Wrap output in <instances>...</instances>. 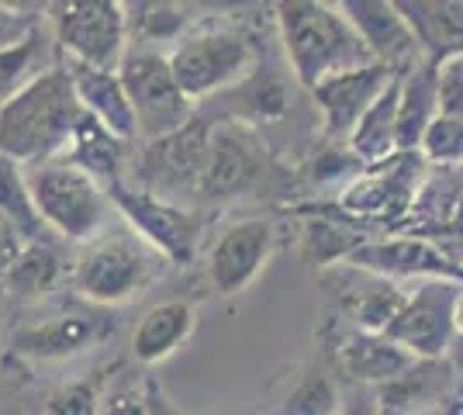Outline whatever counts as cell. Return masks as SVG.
<instances>
[{
    "instance_id": "6da1fadb",
    "label": "cell",
    "mask_w": 463,
    "mask_h": 415,
    "mask_svg": "<svg viewBox=\"0 0 463 415\" xmlns=\"http://www.w3.org/2000/svg\"><path fill=\"white\" fill-rule=\"evenodd\" d=\"M80 115L83 108L70 66L66 60H56L0 108V156L21 166L52 163L66 153Z\"/></svg>"
},
{
    "instance_id": "7a4b0ae2",
    "label": "cell",
    "mask_w": 463,
    "mask_h": 415,
    "mask_svg": "<svg viewBox=\"0 0 463 415\" xmlns=\"http://www.w3.org/2000/svg\"><path fill=\"white\" fill-rule=\"evenodd\" d=\"M273 21L280 32V49L288 56L290 73L305 90L328 77L373 66L370 49L339 4L280 0L273 7Z\"/></svg>"
},
{
    "instance_id": "3957f363",
    "label": "cell",
    "mask_w": 463,
    "mask_h": 415,
    "mask_svg": "<svg viewBox=\"0 0 463 415\" xmlns=\"http://www.w3.org/2000/svg\"><path fill=\"white\" fill-rule=\"evenodd\" d=\"M166 60L180 90L197 104L232 94L256 73V42L235 24L197 21L194 32L166 52Z\"/></svg>"
},
{
    "instance_id": "277c9868",
    "label": "cell",
    "mask_w": 463,
    "mask_h": 415,
    "mask_svg": "<svg viewBox=\"0 0 463 415\" xmlns=\"http://www.w3.org/2000/svg\"><path fill=\"white\" fill-rule=\"evenodd\" d=\"M24 180H28V191H32L42 222L49 225L52 236L87 246L104 229H111L115 212H111L108 191L87 174H80L77 166H70L62 159L24 166Z\"/></svg>"
},
{
    "instance_id": "5b68a950",
    "label": "cell",
    "mask_w": 463,
    "mask_h": 415,
    "mask_svg": "<svg viewBox=\"0 0 463 415\" xmlns=\"http://www.w3.org/2000/svg\"><path fill=\"white\" fill-rule=\"evenodd\" d=\"M159 259L163 257L149 250L128 225L104 229L94 242L83 246V253L73 263V284L80 297L94 305H125L153 284Z\"/></svg>"
},
{
    "instance_id": "8992f818",
    "label": "cell",
    "mask_w": 463,
    "mask_h": 415,
    "mask_svg": "<svg viewBox=\"0 0 463 415\" xmlns=\"http://www.w3.org/2000/svg\"><path fill=\"white\" fill-rule=\"evenodd\" d=\"M59 56L77 66L118 73L128 52V18L118 0H62L45 4Z\"/></svg>"
},
{
    "instance_id": "52a82bcc",
    "label": "cell",
    "mask_w": 463,
    "mask_h": 415,
    "mask_svg": "<svg viewBox=\"0 0 463 415\" xmlns=\"http://www.w3.org/2000/svg\"><path fill=\"white\" fill-rule=\"evenodd\" d=\"M118 80H121L125 98L132 104L138 142L174 136L187 121L197 118V104L180 90L174 70H170V60L159 49L128 45L125 60L118 66Z\"/></svg>"
},
{
    "instance_id": "ba28073f",
    "label": "cell",
    "mask_w": 463,
    "mask_h": 415,
    "mask_svg": "<svg viewBox=\"0 0 463 415\" xmlns=\"http://www.w3.org/2000/svg\"><path fill=\"white\" fill-rule=\"evenodd\" d=\"M108 201H111V212L163 259H170L176 267H187L194 259L197 242H201V229H204V222L194 208L156 198L128 180L111 184Z\"/></svg>"
},
{
    "instance_id": "9c48e42d",
    "label": "cell",
    "mask_w": 463,
    "mask_h": 415,
    "mask_svg": "<svg viewBox=\"0 0 463 415\" xmlns=\"http://www.w3.org/2000/svg\"><path fill=\"white\" fill-rule=\"evenodd\" d=\"M208 146H212V125L201 115L174 136L142 142V149L136 153V187L174 204L194 201L208 170Z\"/></svg>"
},
{
    "instance_id": "30bf717a",
    "label": "cell",
    "mask_w": 463,
    "mask_h": 415,
    "mask_svg": "<svg viewBox=\"0 0 463 415\" xmlns=\"http://www.w3.org/2000/svg\"><path fill=\"white\" fill-rule=\"evenodd\" d=\"M277 246H280V225L267 215L239 218V222L225 225L214 236L208 263H204L212 291L222 297L242 295L252 280L263 274Z\"/></svg>"
},
{
    "instance_id": "8fae6325",
    "label": "cell",
    "mask_w": 463,
    "mask_h": 415,
    "mask_svg": "<svg viewBox=\"0 0 463 415\" xmlns=\"http://www.w3.org/2000/svg\"><path fill=\"white\" fill-rule=\"evenodd\" d=\"M267 180V149L250 132L246 121H222L212 125V146H208V170L201 180L197 201L222 204L250 194Z\"/></svg>"
},
{
    "instance_id": "7c38bea8",
    "label": "cell",
    "mask_w": 463,
    "mask_h": 415,
    "mask_svg": "<svg viewBox=\"0 0 463 415\" xmlns=\"http://www.w3.org/2000/svg\"><path fill=\"white\" fill-rule=\"evenodd\" d=\"M463 284L425 280L415 295L405 297V308L387 325V339L405 346L415 360H446L457 329H453V301Z\"/></svg>"
},
{
    "instance_id": "4fadbf2b",
    "label": "cell",
    "mask_w": 463,
    "mask_h": 415,
    "mask_svg": "<svg viewBox=\"0 0 463 415\" xmlns=\"http://www.w3.org/2000/svg\"><path fill=\"white\" fill-rule=\"evenodd\" d=\"M322 288L332 297L335 312L346 318L356 333H387V325L405 308V291L384 277L367 274L360 267L335 263L322 274Z\"/></svg>"
},
{
    "instance_id": "5bb4252c",
    "label": "cell",
    "mask_w": 463,
    "mask_h": 415,
    "mask_svg": "<svg viewBox=\"0 0 463 415\" xmlns=\"http://www.w3.org/2000/svg\"><path fill=\"white\" fill-rule=\"evenodd\" d=\"M391 70L387 66H364V70H349L339 77H328L315 83L308 94L322 115V138L328 146H346L353 128L367 115V108L384 94L391 83Z\"/></svg>"
},
{
    "instance_id": "9a60e30c",
    "label": "cell",
    "mask_w": 463,
    "mask_h": 415,
    "mask_svg": "<svg viewBox=\"0 0 463 415\" xmlns=\"http://www.w3.org/2000/svg\"><path fill=\"white\" fill-rule=\"evenodd\" d=\"M349 267H360L367 274H377L398 284V280H411V277H429V280H449V284H463V267L457 259H449L432 246L429 239L398 236V239H367L364 246H356L346 259Z\"/></svg>"
},
{
    "instance_id": "2e32d148",
    "label": "cell",
    "mask_w": 463,
    "mask_h": 415,
    "mask_svg": "<svg viewBox=\"0 0 463 415\" xmlns=\"http://www.w3.org/2000/svg\"><path fill=\"white\" fill-rule=\"evenodd\" d=\"M419 153H398L377 166H367L360 177L339 191V204L364 218H394L415 204V191L422 184Z\"/></svg>"
},
{
    "instance_id": "e0dca14e",
    "label": "cell",
    "mask_w": 463,
    "mask_h": 415,
    "mask_svg": "<svg viewBox=\"0 0 463 415\" xmlns=\"http://www.w3.org/2000/svg\"><path fill=\"white\" fill-rule=\"evenodd\" d=\"M343 14L353 21L364 45L370 49L373 62L387 66L391 73H408L422 66V45L415 39L411 24L391 0H343Z\"/></svg>"
},
{
    "instance_id": "ac0fdd59",
    "label": "cell",
    "mask_w": 463,
    "mask_h": 415,
    "mask_svg": "<svg viewBox=\"0 0 463 415\" xmlns=\"http://www.w3.org/2000/svg\"><path fill=\"white\" fill-rule=\"evenodd\" d=\"M111 333H115V322H108V318L62 312V316H49L45 322L18 329L11 339V350L24 360L52 363V360H70V356L90 350L97 343H104Z\"/></svg>"
},
{
    "instance_id": "d6986e66",
    "label": "cell",
    "mask_w": 463,
    "mask_h": 415,
    "mask_svg": "<svg viewBox=\"0 0 463 415\" xmlns=\"http://www.w3.org/2000/svg\"><path fill=\"white\" fill-rule=\"evenodd\" d=\"M332 354H335V367L349 381L367 384V388H381V384L402 377L405 371H411L419 363L405 346H398L384 333H356V329L335 336Z\"/></svg>"
},
{
    "instance_id": "ffe728a7",
    "label": "cell",
    "mask_w": 463,
    "mask_h": 415,
    "mask_svg": "<svg viewBox=\"0 0 463 415\" xmlns=\"http://www.w3.org/2000/svg\"><path fill=\"white\" fill-rule=\"evenodd\" d=\"M457 371L449 360H419L411 371L373 388V415H419L446 405L443 398Z\"/></svg>"
},
{
    "instance_id": "44dd1931",
    "label": "cell",
    "mask_w": 463,
    "mask_h": 415,
    "mask_svg": "<svg viewBox=\"0 0 463 415\" xmlns=\"http://www.w3.org/2000/svg\"><path fill=\"white\" fill-rule=\"evenodd\" d=\"M59 159L70 163V166H77L80 174H87L94 184H100V187L108 191L111 184L125 180V170H128V163H132V142L111 136L100 121L90 118V115L83 111L77 121V128H73V136H70L66 153Z\"/></svg>"
},
{
    "instance_id": "7402d4cb",
    "label": "cell",
    "mask_w": 463,
    "mask_h": 415,
    "mask_svg": "<svg viewBox=\"0 0 463 415\" xmlns=\"http://www.w3.org/2000/svg\"><path fill=\"white\" fill-rule=\"evenodd\" d=\"M197 329V308L184 297H170L153 305L146 316L138 318L136 333H132V356L146 367L163 363L166 356H174Z\"/></svg>"
},
{
    "instance_id": "603a6c76",
    "label": "cell",
    "mask_w": 463,
    "mask_h": 415,
    "mask_svg": "<svg viewBox=\"0 0 463 415\" xmlns=\"http://www.w3.org/2000/svg\"><path fill=\"white\" fill-rule=\"evenodd\" d=\"M398 11L411 24L425 62L439 66L463 56V0H398Z\"/></svg>"
},
{
    "instance_id": "cb8c5ba5",
    "label": "cell",
    "mask_w": 463,
    "mask_h": 415,
    "mask_svg": "<svg viewBox=\"0 0 463 415\" xmlns=\"http://www.w3.org/2000/svg\"><path fill=\"white\" fill-rule=\"evenodd\" d=\"M70 66V77L77 87L80 108L97 118L111 136L125 138V142H138L136 132V115H132V104L125 98V87L118 73H104V70H90V66H77V62H66Z\"/></svg>"
},
{
    "instance_id": "d4e9b609",
    "label": "cell",
    "mask_w": 463,
    "mask_h": 415,
    "mask_svg": "<svg viewBox=\"0 0 463 415\" xmlns=\"http://www.w3.org/2000/svg\"><path fill=\"white\" fill-rule=\"evenodd\" d=\"M439 115L436 100V66L422 62L402 73V98H398V118H394V142L398 153H419L425 128Z\"/></svg>"
},
{
    "instance_id": "484cf974",
    "label": "cell",
    "mask_w": 463,
    "mask_h": 415,
    "mask_svg": "<svg viewBox=\"0 0 463 415\" xmlns=\"http://www.w3.org/2000/svg\"><path fill=\"white\" fill-rule=\"evenodd\" d=\"M398 98H402V73H394L384 94L367 108V115L349 136V153L360 159L364 166H377L384 159L398 156V142H394V118H398Z\"/></svg>"
},
{
    "instance_id": "4316f807",
    "label": "cell",
    "mask_w": 463,
    "mask_h": 415,
    "mask_svg": "<svg viewBox=\"0 0 463 415\" xmlns=\"http://www.w3.org/2000/svg\"><path fill=\"white\" fill-rule=\"evenodd\" d=\"M125 18H128V45L132 39H138L136 45L142 49H159V45L174 49L187 32H194L197 7L191 4H125Z\"/></svg>"
},
{
    "instance_id": "83f0119b",
    "label": "cell",
    "mask_w": 463,
    "mask_h": 415,
    "mask_svg": "<svg viewBox=\"0 0 463 415\" xmlns=\"http://www.w3.org/2000/svg\"><path fill=\"white\" fill-rule=\"evenodd\" d=\"M267 415H339V388L322 367H301L280 384Z\"/></svg>"
},
{
    "instance_id": "f1b7e54d",
    "label": "cell",
    "mask_w": 463,
    "mask_h": 415,
    "mask_svg": "<svg viewBox=\"0 0 463 415\" xmlns=\"http://www.w3.org/2000/svg\"><path fill=\"white\" fill-rule=\"evenodd\" d=\"M0 218L18 232L24 246L28 242H52V232L42 222L39 208L32 201L28 180H24V166L7 156H0Z\"/></svg>"
},
{
    "instance_id": "f546056e",
    "label": "cell",
    "mask_w": 463,
    "mask_h": 415,
    "mask_svg": "<svg viewBox=\"0 0 463 415\" xmlns=\"http://www.w3.org/2000/svg\"><path fill=\"white\" fill-rule=\"evenodd\" d=\"M367 236L360 229H349L343 222L326 215H308L305 225H301V259L318 267V270H328L335 263H346L349 253L356 246H364Z\"/></svg>"
},
{
    "instance_id": "4dcf8cb0",
    "label": "cell",
    "mask_w": 463,
    "mask_h": 415,
    "mask_svg": "<svg viewBox=\"0 0 463 415\" xmlns=\"http://www.w3.org/2000/svg\"><path fill=\"white\" fill-rule=\"evenodd\" d=\"M59 274H62V263H59L56 246L52 242H28V246H21L18 259L7 267V274L0 280L11 295L35 301V297L49 295L56 288Z\"/></svg>"
},
{
    "instance_id": "1f68e13d",
    "label": "cell",
    "mask_w": 463,
    "mask_h": 415,
    "mask_svg": "<svg viewBox=\"0 0 463 415\" xmlns=\"http://www.w3.org/2000/svg\"><path fill=\"white\" fill-rule=\"evenodd\" d=\"M52 45H56L52 35L42 28L35 39H28L18 49L0 52V108L14 94H21L42 70H49L56 60H62V56H52Z\"/></svg>"
},
{
    "instance_id": "d6a6232c",
    "label": "cell",
    "mask_w": 463,
    "mask_h": 415,
    "mask_svg": "<svg viewBox=\"0 0 463 415\" xmlns=\"http://www.w3.org/2000/svg\"><path fill=\"white\" fill-rule=\"evenodd\" d=\"M364 170H367V166L349 153V146H328L326 142V146L315 153V159H311L308 184L311 187H322V191H328V187H343V191H346L349 184L360 177Z\"/></svg>"
},
{
    "instance_id": "836d02e7",
    "label": "cell",
    "mask_w": 463,
    "mask_h": 415,
    "mask_svg": "<svg viewBox=\"0 0 463 415\" xmlns=\"http://www.w3.org/2000/svg\"><path fill=\"white\" fill-rule=\"evenodd\" d=\"M419 156L429 159V163H443V166L463 163V118L436 115L432 125L425 128Z\"/></svg>"
},
{
    "instance_id": "e575fe53",
    "label": "cell",
    "mask_w": 463,
    "mask_h": 415,
    "mask_svg": "<svg viewBox=\"0 0 463 415\" xmlns=\"http://www.w3.org/2000/svg\"><path fill=\"white\" fill-rule=\"evenodd\" d=\"M100 381L97 377H80L66 381L49 395L42 415H100Z\"/></svg>"
},
{
    "instance_id": "d590c367",
    "label": "cell",
    "mask_w": 463,
    "mask_h": 415,
    "mask_svg": "<svg viewBox=\"0 0 463 415\" xmlns=\"http://www.w3.org/2000/svg\"><path fill=\"white\" fill-rule=\"evenodd\" d=\"M45 7H28V4H0V52L18 49L28 39H35L42 32Z\"/></svg>"
},
{
    "instance_id": "8d00e7d4",
    "label": "cell",
    "mask_w": 463,
    "mask_h": 415,
    "mask_svg": "<svg viewBox=\"0 0 463 415\" xmlns=\"http://www.w3.org/2000/svg\"><path fill=\"white\" fill-rule=\"evenodd\" d=\"M436 100L439 115L463 118V56H449L436 66Z\"/></svg>"
},
{
    "instance_id": "74e56055",
    "label": "cell",
    "mask_w": 463,
    "mask_h": 415,
    "mask_svg": "<svg viewBox=\"0 0 463 415\" xmlns=\"http://www.w3.org/2000/svg\"><path fill=\"white\" fill-rule=\"evenodd\" d=\"M100 415H149L146 384L142 388H121V391L100 398Z\"/></svg>"
},
{
    "instance_id": "f35d334b",
    "label": "cell",
    "mask_w": 463,
    "mask_h": 415,
    "mask_svg": "<svg viewBox=\"0 0 463 415\" xmlns=\"http://www.w3.org/2000/svg\"><path fill=\"white\" fill-rule=\"evenodd\" d=\"M21 246H24V242L18 239V232H14V229H11V225L0 218V277L7 274V267L18 259Z\"/></svg>"
},
{
    "instance_id": "ab89813d",
    "label": "cell",
    "mask_w": 463,
    "mask_h": 415,
    "mask_svg": "<svg viewBox=\"0 0 463 415\" xmlns=\"http://www.w3.org/2000/svg\"><path fill=\"white\" fill-rule=\"evenodd\" d=\"M146 398H149V415H180V412H176V405L163 395V388L156 384L153 377L146 381Z\"/></svg>"
},
{
    "instance_id": "60d3db41",
    "label": "cell",
    "mask_w": 463,
    "mask_h": 415,
    "mask_svg": "<svg viewBox=\"0 0 463 415\" xmlns=\"http://www.w3.org/2000/svg\"><path fill=\"white\" fill-rule=\"evenodd\" d=\"M453 329H457V336H463V288L457 291V301H453Z\"/></svg>"
},
{
    "instance_id": "b9f144b4",
    "label": "cell",
    "mask_w": 463,
    "mask_h": 415,
    "mask_svg": "<svg viewBox=\"0 0 463 415\" xmlns=\"http://www.w3.org/2000/svg\"><path fill=\"white\" fill-rule=\"evenodd\" d=\"M419 415H460L453 405H439V409H429V412H419Z\"/></svg>"
},
{
    "instance_id": "7bdbcfd3",
    "label": "cell",
    "mask_w": 463,
    "mask_h": 415,
    "mask_svg": "<svg viewBox=\"0 0 463 415\" xmlns=\"http://www.w3.org/2000/svg\"><path fill=\"white\" fill-rule=\"evenodd\" d=\"M339 415H373V401H370V409H364V412L360 409H349V412H339Z\"/></svg>"
},
{
    "instance_id": "ee69618b",
    "label": "cell",
    "mask_w": 463,
    "mask_h": 415,
    "mask_svg": "<svg viewBox=\"0 0 463 415\" xmlns=\"http://www.w3.org/2000/svg\"><path fill=\"white\" fill-rule=\"evenodd\" d=\"M225 415H250V412H225Z\"/></svg>"
}]
</instances>
